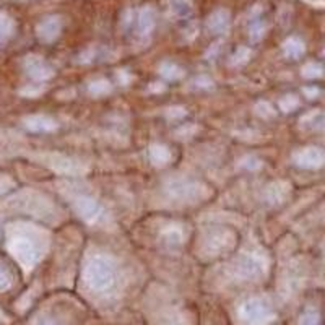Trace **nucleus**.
Masks as SVG:
<instances>
[{"mask_svg":"<svg viewBox=\"0 0 325 325\" xmlns=\"http://www.w3.org/2000/svg\"><path fill=\"white\" fill-rule=\"evenodd\" d=\"M171 10L182 20H186L192 15V7H190L187 0H171Z\"/></svg>","mask_w":325,"mask_h":325,"instance_id":"nucleus-10","label":"nucleus"},{"mask_svg":"<svg viewBox=\"0 0 325 325\" xmlns=\"http://www.w3.org/2000/svg\"><path fill=\"white\" fill-rule=\"evenodd\" d=\"M85 280L93 289H106L114 281V267L106 257H95L85 269Z\"/></svg>","mask_w":325,"mask_h":325,"instance_id":"nucleus-1","label":"nucleus"},{"mask_svg":"<svg viewBox=\"0 0 325 325\" xmlns=\"http://www.w3.org/2000/svg\"><path fill=\"white\" fill-rule=\"evenodd\" d=\"M263 31H265V26L260 23V21H255L252 23V26H251V36L254 39H259L262 35H263Z\"/></svg>","mask_w":325,"mask_h":325,"instance_id":"nucleus-17","label":"nucleus"},{"mask_svg":"<svg viewBox=\"0 0 325 325\" xmlns=\"http://www.w3.org/2000/svg\"><path fill=\"white\" fill-rule=\"evenodd\" d=\"M62 31V21L59 16H49V18L43 20L38 26V35L43 41L51 43L57 36L61 35Z\"/></svg>","mask_w":325,"mask_h":325,"instance_id":"nucleus-4","label":"nucleus"},{"mask_svg":"<svg viewBox=\"0 0 325 325\" xmlns=\"http://www.w3.org/2000/svg\"><path fill=\"white\" fill-rule=\"evenodd\" d=\"M206 24H208V29L215 33V35H223V33H226L229 29L231 15L226 8H218V10H215L208 16Z\"/></svg>","mask_w":325,"mask_h":325,"instance_id":"nucleus-3","label":"nucleus"},{"mask_svg":"<svg viewBox=\"0 0 325 325\" xmlns=\"http://www.w3.org/2000/svg\"><path fill=\"white\" fill-rule=\"evenodd\" d=\"M171 195L178 198H192L198 194V187L195 184H190L187 181H172L168 186Z\"/></svg>","mask_w":325,"mask_h":325,"instance_id":"nucleus-7","label":"nucleus"},{"mask_svg":"<svg viewBox=\"0 0 325 325\" xmlns=\"http://www.w3.org/2000/svg\"><path fill=\"white\" fill-rule=\"evenodd\" d=\"M241 269L246 270L247 275H254L260 270V263L257 262L255 257H246V259H243V262H241Z\"/></svg>","mask_w":325,"mask_h":325,"instance_id":"nucleus-13","label":"nucleus"},{"mask_svg":"<svg viewBox=\"0 0 325 325\" xmlns=\"http://www.w3.org/2000/svg\"><path fill=\"white\" fill-rule=\"evenodd\" d=\"M294 161L303 166V168H320V166L325 163V153L320 148H304L299 153L294 155Z\"/></svg>","mask_w":325,"mask_h":325,"instance_id":"nucleus-2","label":"nucleus"},{"mask_svg":"<svg viewBox=\"0 0 325 325\" xmlns=\"http://www.w3.org/2000/svg\"><path fill=\"white\" fill-rule=\"evenodd\" d=\"M244 315L251 322H262L270 315V309L260 299H252L244 306Z\"/></svg>","mask_w":325,"mask_h":325,"instance_id":"nucleus-6","label":"nucleus"},{"mask_svg":"<svg viewBox=\"0 0 325 325\" xmlns=\"http://www.w3.org/2000/svg\"><path fill=\"white\" fill-rule=\"evenodd\" d=\"M150 156H152V160L158 164H163L169 160V152H168V148H164L161 145H155L152 146V150H150Z\"/></svg>","mask_w":325,"mask_h":325,"instance_id":"nucleus-12","label":"nucleus"},{"mask_svg":"<svg viewBox=\"0 0 325 325\" xmlns=\"http://www.w3.org/2000/svg\"><path fill=\"white\" fill-rule=\"evenodd\" d=\"M304 43L299 38H289L285 41L283 44V51H285V55L289 57V59H298L304 54Z\"/></svg>","mask_w":325,"mask_h":325,"instance_id":"nucleus-9","label":"nucleus"},{"mask_svg":"<svg viewBox=\"0 0 325 325\" xmlns=\"http://www.w3.org/2000/svg\"><path fill=\"white\" fill-rule=\"evenodd\" d=\"M155 10L152 7H143L138 12V18H137V26H138V33L140 35H150L155 28Z\"/></svg>","mask_w":325,"mask_h":325,"instance_id":"nucleus-8","label":"nucleus"},{"mask_svg":"<svg viewBox=\"0 0 325 325\" xmlns=\"http://www.w3.org/2000/svg\"><path fill=\"white\" fill-rule=\"evenodd\" d=\"M15 254H18L24 260H29L35 257L36 251H35V247H33V244L28 243V241H20V243L15 244Z\"/></svg>","mask_w":325,"mask_h":325,"instance_id":"nucleus-11","label":"nucleus"},{"mask_svg":"<svg viewBox=\"0 0 325 325\" xmlns=\"http://www.w3.org/2000/svg\"><path fill=\"white\" fill-rule=\"evenodd\" d=\"M301 325H319V315L315 311H307L303 319H301Z\"/></svg>","mask_w":325,"mask_h":325,"instance_id":"nucleus-16","label":"nucleus"},{"mask_svg":"<svg viewBox=\"0 0 325 325\" xmlns=\"http://www.w3.org/2000/svg\"><path fill=\"white\" fill-rule=\"evenodd\" d=\"M77 210L81 215V218H85L86 221H91V223L96 221L103 213L101 205H99L98 202H95L93 198H86V197L78 198Z\"/></svg>","mask_w":325,"mask_h":325,"instance_id":"nucleus-5","label":"nucleus"},{"mask_svg":"<svg viewBox=\"0 0 325 325\" xmlns=\"http://www.w3.org/2000/svg\"><path fill=\"white\" fill-rule=\"evenodd\" d=\"M323 72L322 65L320 64H315V62H309L304 69H303V75L307 78H315V77H320Z\"/></svg>","mask_w":325,"mask_h":325,"instance_id":"nucleus-14","label":"nucleus"},{"mask_svg":"<svg viewBox=\"0 0 325 325\" xmlns=\"http://www.w3.org/2000/svg\"><path fill=\"white\" fill-rule=\"evenodd\" d=\"M29 69L33 70V73L36 75V77H47L49 75V69L44 65L43 61H39V59H31L29 61Z\"/></svg>","mask_w":325,"mask_h":325,"instance_id":"nucleus-15","label":"nucleus"}]
</instances>
